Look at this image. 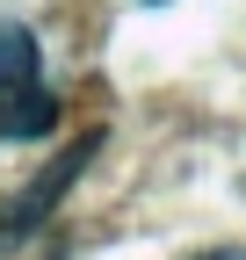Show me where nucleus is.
Listing matches in <instances>:
<instances>
[{"mask_svg":"<svg viewBox=\"0 0 246 260\" xmlns=\"http://www.w3.org/2000/svg\"><path fill=\"white\" fill-rule=\"evenodd\" d=\"M87 152H95V138H80V145H73L66 159H51V167H44L37 181H29V188L15 195V203H0V260L15 253V239H22V232H37V224H44V217L58 210V195L73 188V174L87 167Z\"/></svg>","mask_w":246,"mask_h":260,"instance_id":"nucleus-1","label":"nucleus"},{"mask_svg":"<svg viewBox=\"0 0 246 260\" xmlns=\"http://www.w3.org/2000/svg\"><path fill=\"white\" fill-rule=\"evenodd\" d=\"M29 87H44L37 80V37L0 15V94H29Z\"/></svg>","mask_w":246,"mask_h":260,"instance_id":"nucleus-2","label":"nucleus"},{"mask_svg":"<svg viewBox=\"0 0 246 260\" xmlns=\"http://www.w3.org/2000/svg\"><path fill=\"white\" fill-rule=\"evenodd\" d=\"M203 260H246V253H203Z\"/></svg>","mask_w":246,"mask_h":260,"instance_id":"nucleus-4","label":"nucleus"},{"mask_svg":"<svg viewBox=\"0 0 246 260\" xmlns=\"http://www.w3.org/2000/svg\"><path fill=\"white\" fill-rule=\"evenodd\" d=\"M58 123V102L44 87H29V94H8V102H0V130H8V138H44V130Z\"/></svg>","mask_w":246,"mask_h":260,"instance_id":"nucleus-3","label":"nucleus"}]
</instances>
